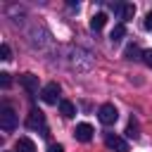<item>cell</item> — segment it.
I'll return each instance as SVG.
<instances>
[{"mask_svg": "<svg viewBox=\"0 0 152 152\" xmlns=\"http://www.w3.org/2000/svg\"><path fill=\"white\" fill-rule=\"evenodd\" d=\"M97 119H100L104 126H112V124H116V119H119V112H116V107H114L112 102H104V104L97 109Z\"/></svg>", "mask_w": 152, "mask_h": 152, "instance_id": "obj_1", "label": "cell"}, {"mask_svg": "<svg viewBox=\"0 0 152 152\" xmlns=\"http://www.w3.org/2000/svg\"><path fill=\"white\" fill-rule=\"evenodd\" d=\"M26 126H28L31 131H40V135H48L45 116H43V112H38V109H31V114H28V119H26Z\"/></svg>", "mask_w": 152, "mask_h": 152, "instance_id": "obj_2", "label": "cell"}, {"mask_svg": "<svg viewBox=\"0 0 152 152\" xmlns=\"http://www.w3.org/2000/svg\"><path fill=\"white\" fill-rule=\"evenodd\" d=\"M0 126H2V131H7V133L17 128V114H14L12 107H2V112H0Z\"/></svg>", "mask_w": 152, "mask_h": 152, "instance_id": "obj_3", "label": "cell"}, {"mask_svg": "<svg viewBox=\"0 0 152 152\" xmlns=\"http://www.w3.org/2000/svg\"><path fill=\"white\" fill-rule=\"evenodd\" d=\"M40 100H43L45 104H57V100H59V86H57V83H48V86L40 90Z\"/></svg>", "mask_w": 152, "mask_h": 152, "instance_id": "obj_4", "label": "cell"}, {"mask_svg": "<svg viewBox=\"0 0 152 152\" xmlns=\"http://www.w3.org/2000/svg\"><path fill=\"white\" fill-rule=\"evenodd\" d=\"M93 133H95L93 126L86 124V121H83V124H76V128H74V138H76L78 142H90V140H93Z\"/></svg>", "mask_w": 152, "mask_h": 152, "instance_id": "obj_5", "label": "cell"}, {"mask_svg": "<svg viewBox=\"0 0 152 152\" xmlns=\"http://www.w3.org/2000/svg\"><path fill=\"white\" fill-rule=\"evenodd\" d=\"M104 145H107L109 150H114V152H128V142H126L124 138L114 135V133H107V135H104Z\"/></svg>", "mask_w": 152, "mask_h": 152, "instance_id": "obj_6", "label": "cell"}, {"mask_svg": "<svg viewBox=\"0 0 152 152\" xmlns=\"http://www.w3.org/2000/svg\"><path fill=\"white\" fill-rule=\"evenodd\" d=\"M19 83H21L31 95L38 93V76H33V74H24V76H19Z\"/></svg>", "mask_w": 152, "mask_h": 152, "instance_id": "obj_7", "label": "cell"}, {"mask_svg": "<svg viewBox=\"0 0 152 152\" xmlns=\"http://www.w3.org/2000/svg\"><path fill=\"white\" fill-rule=\"evenodd\" d=\"M14 152H36V142L31 138H19L14 142Z\"/></svg>", "mask_w": 152, "mask_h": 152, "instance_id": "obj_8", "label": "cell"}, {"mask_svg": "<svg viewBox=\"0 0 152 152\" xmlns=\"http://www.w3.org/2000/svg\"><path fill=\"white\" fill-rule=\"evenodd\" d=\"M114 10H119V14H121V19H124V21L133 19V14H135V5H131V2H126V5H116Z\"/></svg>", "mask_w": 152, "mask_h": 152, "instance_id": "obj_9", "label": "cell"}, {"mask_svg": "<svg viewBox=\"0 0 152 152\" xmlns=\"http://www.w3.org/2000/svg\"><path fill=\"white\" fill-rule=\"evenodd\" d=\"M59 112H62L64 119H71V116L76 114V107H74V102H69V100H59Z\"/></svg>", "mask_w": 152, "mask_h": 152, "instance_id": "obj_10", "label": "cell"}, {"mask_svg": "<svg viewBox=\"0 0 152 152\" xmlns=\"http://www.w3.org/2000/svg\"><path fill=\"white\" fill-rule=\"evenodd\" d=\"M104 24H107V14H104V12L93 14V19H90V28H93V31H100Z\"/></svg>", "mask_w": 152, "mask_h": 152, "instance_id": "obj_11", "label": "cell"}, {"mask_svg": "<svg viewBox=\"0 0 152 152\" xmlns=\"http://www.w3.org/2000/svg\"><path fill=\"white\" fill-rule=\"evenodd\" d=\"M124 57H126V59H142V52H140V48L133 43V45H128V48L124 50Z\"/></svg>", "mask_w": 152, "mask_h": 152, "instance_id": "obj_12", "label": "cell"}, {"mask_svg": "<svg viewBox=\"0 0 152 152\" xmlns=\"http://www.w3.org/2000/svg\"><path fill=\"white\" fill-rule=\"evenodd\" d=\"M126 36V26L124 24H116L114 28H112V33H109V38H112V43H119L121 38Z\"/></svg>", "mask_w": 152, "mask_h": 152, "instance_id": "obj_13", "label": "cell"}, {"mask_svg": "<svg viewBox=\"0 0 152 152\" xmlns=\"http://www.w3.org/2000/svg\"><path fill=\"white\" fill-rule=\"evenodd\" d=\"M126 133H128L131 138H138V126H135V121H133V119L128 121V128H126Z\"/></svg>", "mask_w": 152, "mask_h": 152, "instance_id": "obj_14", "label": "cell"}, {"mask_svg": "<svg viewBox=\"0 0 152 152\" xmlns=\"http://www.w3.org/2000/svg\"><path fill=\"white\" fill-rule=\"evenodd\" d=\"M10 55H12V52H10V45L2 43V45H0V59H10Z\"/></svg>", "mask_w": 152, "mask_h": 152, "instance_id": "obj_15", "label": "cell"}, {"mask_svg": "<svg viewBox=\"0 0 152 152\" xmlns=\"http://www.w3.org/2000/svg\"><path fill=\"white\" fill-rule=\"evenodd\" d=\"M10 83H12L10 74H7V71H2V74H0V86H2V88H10Z\"/></svg>", "mask_w": 152, "mask_h": 152, "instance_id": "obj_16", "label": "cell"}, {"mask_svg": "<svg viewBox=\"0 0 152 152\" xmlns=\"http://www.w3.org/2000/svg\"><path fill=\"white\" fill-rule=\"evenodd\" d=\"M142 62L152 69V50H142Z\"/></svg>", "mask_w": 152, "mask_h": 152, "instance_id": "obj_17", "label": "cell"}, {"mask_svg": "<svg viewBox=\"0 0 152 152\" xmlns=\"http://www.w3.org/2000/svg\"><path fill=\"white\" fill-rule=\"evenodd\" d=\"M48 152H64V147H62L59 142H50V145H48Z\"/></svg>", "mask_w": 152, "mask_h": 152, "instance_id": "obj_18", "label": "cell"}, {"mask_svg": "<svg viewBox=\"0 0 152 152\" xmlns=\"http://www.w3.org/2000/svg\"><path fill=\"white\" fill-rule=\"evenodd\" d=\"M142 26H145L147 31H152V12H150V14L145 17V24H142Z\"/></svg>", "mask_w": 152, "mask_h": 152, "instance_id": "obj_19", "label": "cell"}]
</instances>
